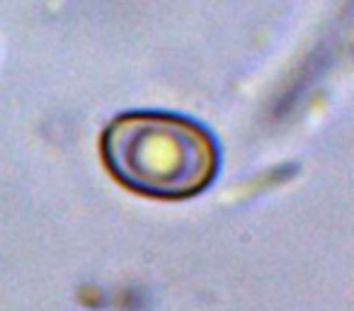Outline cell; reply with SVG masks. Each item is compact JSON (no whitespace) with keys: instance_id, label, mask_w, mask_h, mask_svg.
<instances>
[{"instance_id":"obj_1","label":"cell","mask_w":354,"mask_h":311,"mask_svg":"<svg viewBox=\"0 0 354 311\" xmlns=\"http://www.w3.org/2000/svg\"><path fill=\"white\" fill-rule=\"evenodd\" d=\"M100 153L122 188L153 199L197 197L221 168L214 134L172 112L117 114L100 136Z\"/></svg>"}]
</instances>
